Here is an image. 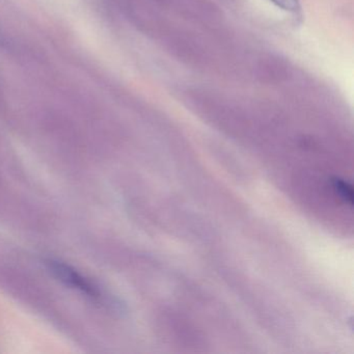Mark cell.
<instances>
[{
  "label": "cell",
  "mask_w": 354,
  "mask_h": 354,
  "mask_svg": "<svg viewBox=\"0 0 354 354\" xmlns=\"http://www.w3.org/2000/svg\"><path fill=\"white\" fill-rule=\"evenodd\" d=\"M46 265L49 271L66 285L74 288V289L80 290L82 293L86 294L90 297H99L98 289L69 265L55 260L47 261Z\"/></svg>",
  "instance_id": "6da1fadb"
},
{
  "label": "cell",
  "mask_w": 354,
  "mask_h": 354,
  "mask_svg": "<svg viewBox=\"0 0 354 354\" xmlns=\"http://www.w3.org/2000/svg\"><path fill=\"white\" fill-rule=\"evenodd\" d=\"M275 7L281 9L286 13L292 14V15H299L301 12V5L300 0H269Z\"/></svg>",
  "instance_id": "7a4b0ae2"
},
{
  "label": "cell",
  "mask_w": 354,
  "mask_h": 354,
  "mask_svg": "<svg viewBox=\"0 0 354 354\" xmlns=\"http://www.w3.org/2000/svg\"><path fill=\"white\" fill-rule=\"evenodd\" d=\"M333 187L337 190V194L345 201L346 203L352 206L353 204V192H352V187L350 184L347 182L344 181L342 179H337L335 178L333 180Z\"/></svg>",
  "instance_id": "3957f363"
}]
</instances>
